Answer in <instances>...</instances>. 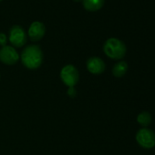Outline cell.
Here are the masks:
<instances>
[{
  "instance_id": "9a60e30c",
  "label": "cell",
  "mask_w": 155,
  "mask_h": 155,
  "mask_svg": "<svg viewBox=\"0 0 155 155\" xmlns=\"http://www.w3.org/2000/svg\"><path fill=\"white\" fill-rule=\"evenodd\" d=\"M0 1H2V0H0Z\"/></svg>"
},
{
  "instance_id": "5bb4252c",
  "label": "cell",
  "mask_w": 155,
  "mask_h": 155,
  "mask_svg": "<svg viewBox=\"0 0 155 155\" xmlns=\"http://www.w3.org/2000/svg\"><path fill=\"white\" fill-rule=\"evenodd\" d=\"M75 1H81V0H75Z\"/></svg>"
},
{
  "instance_id": "277c9868",
  "label": "cell",
  "mask_w": 155,
  "mask_h": 155,
  "mask_svg": "<svg viewBox=\"0 0 155 155\" xmlns=\"http://www.w3.org/2000/svg\"><path fill=\"white\" fill-rule=\"evenodd\" d=\"M8 41L14 47L19 48L25 45L27 42V36L23 27L17 25H13L9 30Z\"/></svg>"
},
{
  "instance_id": "8992f818",
  "label": "cell",
  "mask_w": 155,
  "mask_h": 155,
  "mask_svg": "<svg viewBox=\"0 0 155 155\" xmlns=\"http://www.w3.org/2000/svg\"><path fill=\"white\" fill-rule=\"evenodd\" d=\"M20 56L14 46L5 45L0 49V61L6 65H13L16 64Z\"/></svg>"
},
{
  "instance_id": "6da1fadb",
  "label": "cell",
  "mask_w": 155,
  "mask_h": 155,
  "mask_svg": "<svg viewBox=\"0 0 155 155\" xmlns=\"http://www.w3.org/2000/svg\"><path fill=\"white\" fill-rule=\"evenodd\" d=\"M23 65L29 70H36L39 68L43 63V52L37 45H27L20 55Z\"/></svg>"
},
{
  "instance_id": "30bf717a",
  "label": "cell",
  "mask_w": 155,
  "mask_h": 155,
  "mask_svg": "<svg viewBox=\"0 0 155 155\" xmlns=\"http://www.w3.org/2000/svg\"><path fill=\"white\" fill-rule=\"evenodd\" d=\"M128 71V64L125 61L118 62L112 68V74L115 77H122Z\"/></svg>"
},
{
  "instance_id": "4fadbf2b",
  "label": "cell",
  "mask_w": 155,
  "mask_h": 155,
  "mask_svg": "<svg viewBox=\"0 0 155 155\" xmlns=\"http://www.w3.org/2000/svg\"><path fill=\"white\" fill-rule=\"evenodd\" d=\"M67 94L71 98H75L77 96V91H76L75 87H69V90H68Z\"/></svg>"
},
{
  "instance_id": "52a82bcc",
  "label": "cell",
  "mask_w": 155,
  "mask_h": 155,
  "mask_svg": "<svg viewBox=\"0 0 155 155\" xmlns=\"http://www.w3.org/2000/svg\"><path fill=\"white\" fill-rule=\"evenodd\" d=\"M46 34V26L40 21H34L27 31V35L32 42H37L43 38Z\"/></svg>"
},
{
  "instance_id": "9c48e42d",
  "label": "cell",
  "mask_w": 155,
  "mask_h": 155,
  "mask_svg": "<svg viewBox=\"0 0 155 155\" xmlns=\"http://www.w3.org/2000/svg\"><path fill=\"white\" fill-rule=\"evenodd\" d=\"M83 7L90 12H96L101 9L104 5L105 0H81Z\"/></svg>"
},
{
  "instance_id": "5b68a950",
  "label": "cell",
  "mask_w": 155,
  "mask_h": 155,
  "mask_svg": "<svg viewBox=\"0 0 155 155\" xmlns=\"http://www.w3.org/2000/svg\"><path fill=\"white\" fill-rule=\"evenodd\" d=\"M138 144L144 149H153L155 146V133L146 127H143L136 134Z\"/></svg>"
},
{
  "instance_id": "7a4b0ae2",
  "label": "cell",
  "mask_w": 155,
  "mask_h": 155,
  "mask_svg": "<svg viewBox=\"0 0 155 155\" xmlns=\"http://www.w3.org/2000/svg\"><path fill=\"white\" fill-rule=\"evenodd\" d=\"M104 54L114 60L122 59L126 54V45L125 44L118 38H110L108 39L103 45Z\"/></svg>"
},
{
  "instance_id": "8fae6325",
  "label": "cell",
  "mask_w": 155,
  "mask_h": 155,
  "mask_svg": "<svg viewBox=\"0 0 155 155\" xmlns=\"http://www.w3.org/2000/svg\"><path fill=\"white\" fill-rule=\"evenodd\" d=\"M137 122L143 127H147L152 123V115L148 112H142L137 116Z\"/></svg>"
},
{
  "instance_id": "3957f363",
  "label": "cell",
  "mask_w": 155,
  "mask_h": 155,
  "mask_svg": "<svg viewBox=\"0 0 155 155\" xmlns=\"http://www.w3.org/2000/svg\"><path fill=\"white\" fill-rule=\"evenodd\" d=\"M60 79L66 86L75 87L79 80V73L73 64H67L60 71Z\"/></svg>"
},
{
  "instance_id": "ba28073f",
  "label": "cell",
  "mask_w": 155,
  "mask_h": 155,
  "mask_svg": "<svg viewBox=\"0 0 155 155\" xmlns=\"http://www.w3.org/2000/svg\"><path fill=\"white\" fill-rule=\"evenodd\" d=\"M88 71L92 74H101L106 68L104 61L98 56H91L86 63Z\"/></svg>"
},
{
  "instance_id": "7c38bea8",
  "label": "cell",
  "mask_w": 155,
  "mask_h": 155,
  "mask_svg": "<svg viewBox=\"0 0 155 155\" xmlns=\"http://www.w3.org/2000/svg\"><path fill=\"white\" fill-rule=\"evenodd\" d=\"M7 40H8V38H7L6 35L4 34V33H0V45L1 46L6 45Z\"/></svg>"
}]
</instances>
